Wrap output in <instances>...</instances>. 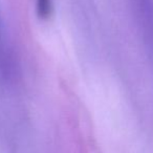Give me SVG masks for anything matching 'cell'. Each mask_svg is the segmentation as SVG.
<instances>
[{
    "mask_svg": "<svg viewBox=\"0 0 153 153\" xmlns=\"http://www.w3.org/2000/svg\"><path fill=\"white\" fill-rule=\"evenodd\" d=\"M37 13L42 19L48 18L51 13V0H37Z\"/></svg>",
    "mask_w": 153,
    "mask_h": 153,
    "instance_id": "cell-1",
    "label": "cell"
}]
</instances>
